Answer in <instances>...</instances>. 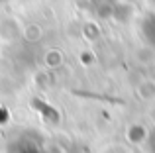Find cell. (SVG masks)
<instances>
[{
  "label": "cell",
  "instance_id": "cell-1",
  "mask_svg": "<svg viewBox=\"0 0 155 153\" xmlns=\"http://www.w3.org/2000/svg\"><path fill=\"white\" fill-rule=\"evenodd\" d=\"M141 34H143L145 41L155 49V14L147 16V18L143 20V24H141Z\"/></svg>",
  "mask_w": 155,
  "mask_h": 153
}]
</instances>
